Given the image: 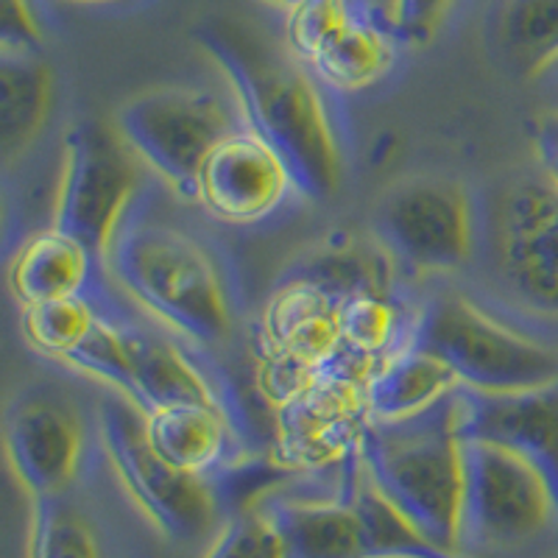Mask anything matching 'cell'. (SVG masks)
<instances>
[{
    "label": "cell",
    "instance_id": "obj_28",
    "mask_svg": "<svg viewBox=\"0 0 558 558\" xmlns=\"http://www.w3.org/2000/svg\"><path fill=\"white\" fill-rule=\"evenodd\" d=\"M452 3L456 0H391V32L408 45H427L447 20Z\"/></svg>",
    "mask_w": 558,
    "mask_h": 558
},
{
    "label": "cell",
    "instance_id": "obj_9",
    "mask_svg": "<svg viewBox=\"0 0 558 558\" xmlns=\"http://www.w3.org/2000/svg\"><path fill=\"white\" fill-rule=\"evenodd\" d=\"M375 238L411 274H452L481 254L483 202L452 177H408L375 204Z\"/></svg>",
    "mask_w": 558,
    "mask_h": 558
},
{
    "label": "cell",
    "instance_id": "obj_11",
    "mask_svg": "<svg viewBox=\"0 0 558 558\" xmlns=\"http://www.w3.org/2000/svg\"><path fill=\"white\" fill-rule=\"evenodd\" d=\"M143 171L118 129L78 121L64 134L51 227L87 243L104 266L118 229L146 196Z\"/></svg>",
    "mask_w": 558,
    "mask_h": 558
},
{
    "label": "cell",
    "instance_id": "obj_26",
    "mask_svg": "<svg viewBox=\"0 0 558 558\" xmlns=\"http://www.w3.org/2000/svg\"><path fill=\"white\" fill-rule=\"evenodd\" d=\"M26 558H104L98 533L68 495L32 500Z\"/></svg>",
    "mask_w": 558,
    "mask_h": 558
},
{
    "label": "cell",
    "instance_id": "obj_30",
    "mask_svg": "<svg viewBox=\"0 0 558 558\" xmlns=\"http://www.w3.org/2000/svg\"><path fill=\"white\" fill-rule=\"evenodd\" d=\"M536 166L558 187V109H547L533 121Z\"/></svg>",
    "mask_w": 558,
    "mask_h": 558
},
{
    "label": "cell",
    "instance_id": "obj_25",
    "mask_svg": "<svg viewBox=\"0 0 558 558\" xmlns=\"http://www.w3.org/2000/svg\"><path fill=\"white\" fill-rule=\"evenodd\" d=\"M104 307L107 305H101L98 291L26 307L20 311V336L37 355L64 366L70 355L87 341L89 332L96 330Z\"/></svg>",
    "mask_w": 558,
    "mask_h": 558
},
{
    "label": "cell",
    "instance_id": "obj_15",
    "mask_svg": "<svg viewBox=\"0 0 558 558\" xmlns=\"http://www.w3.org/2000/svg\"><path fill=\"white\" fill-rule=\"evenodd\" d=\"M341 293L311 277L293 274L271 293L257 324L266 388L277 405L341 355L338 332Z\"/></svg>",
    "mask_w": 558,
    "mask_h": 558
},
{
    "label": "cell",
    "instance_id": "obj_4",
    "mask_svg": "<svg viewBox=\"0 0 558 558\" xmlns=\"http://www.w3.org/2000/svg\"><path fill=\"white\" fill-rule=\"evenodd\" d=\"M68 368L118 393L143 416L184 402L241 405L204 349L166 327H143L104 307L96 330L70 355Z\"/></svg>",
    "mask_w": 558,
    "mask_h": 558
},
{
    "label": "cell",
    "instance_id": "obj_27",
    "mask_svg": "<svg viewBox=\"0 0 558 558\" xmlns=\"http://www.w3.org/2000/svg\"><path fill=\"white\" fill-rule=\"evenodd\" d=\"M202 558H291V550L271 511L257 500L218 527Z\"/></svg>",
    "mask_w": 558,
    "mask_h": 558
},
{
    "label": "cell",
    "instance_id": "obj_3",
    "mask_svg": "<svg viewBox=\"0 0 558 558\" xmlns=\"http://www.w3.org/2000/svg\"><path fill=\"white\" fill-rule=\"evenodd\" d=\"M463 388L416 416L368 422L357 447L363 470L436 550L461 556Z\"/></svg>",
    "mask_w": 558,
    "mask_h": 558
},
{
    "label": "cell",
    "instance_id": "obj_2",
    "mask_svg": "<svg viewBox=\"0 0 558 558\" xmlns=\"http://www.w3.org/2000/svg\"><path fill=\"white\" fill-rule=\"evenodd\" d=\"M109 282L154 324L193 347L229 343L241 316V291L221 248L196 227L159 207L157 193L134 204L104 260Z\"/></svg>",
    "mask_w": 558,
    "mask_h": 558
},
{
    "label": "cell",
    "instance_id": "obj_34",
    "mask_svg": "<svg viewBox=\"0 0 558 558\" xmlns=\"http://www.w3.org/2000/svg\"><path fill=\"white\" fill-rule=\"evenodd\" d=\"M388 558H422V556H388ZM450 558H470V556H450Z\"/></svg>",
    "mask_w": 558,
    "mask_h": 558
},
{
    "label": "cell",
    "instance_id": "obj_24",
    "mask_svg": "<svg viewBox=\"0 0 558 558\" xmlns=\"http://www.w3.org/2000/svg\"><path fill=\"white\" fill-rule=\"evenodd\" d=\"M497 48L517 76H550L558 68V0H508L497 20Z\"/></svg>",
    "mask_w": 558,
    "mask_h": 558
},
{
    "label": "cell",
    "instance_id": "obj_22",
    "mask_svg": "<svg viewBox=\"0 0 558 558\" xmlns=\"http://www.w3.org/2000/svg\"><path fill=\"white\" fill-rule=\"evenodd\" d=\"M51 109L53 70L43 53H0V143L7 159L43 134Z\"/></svg>",
    "mask_w": 558,
    "mask_h": 558
},
{
    "label": "cell",
    "instance_id": "obj_18",
    "mask_svg": "<svg viewBox=\"0 0 558 558\" xmlns=\"http://www.w3.org/2000/svg\"><path fill=\"white\" fill-rule=\"evenodd\" d=\"M98 271H104L93 248L57 227L39 229L20 243L7 268V286L14 305L26 307L82 296L98 291Z\"/></svg>",
    "mask_w": 558,
    "mask_h": 558
},
{
    "label": "cell",
    "instance_id": "obj_19",
    "mask_svg": "<svg viewBox=\"0 0 558 558\" xmlns=\"http://www.w3.org/2000/svg\"><path fill=\"white\" fill-rule=\"evenodd\" d=\"M343 472L347 463L330 495H271L260 500L286 536L291 558H368L366 533L347 495Z\"/></svg>",
    "mask_w": 558,
    "mask_h": 558
},
{
    "label": "cell",
    "instance_id": "obj_23",
    "mask_svg": "<svg viewBox=\"0 0 558 558\" xmlns=\"http://www.w3.org/2000/svg\"><path fill=\"white\" fill-rule=\"evenodd\" d=\"M413 327L416 313H408L405 305L388 296V291H349L338 305L341 352L372 366L405 347L413 338Z\"/></svg>",
    "mask_w": 558,
    "mask_h": 558
},
{
    "label": "cell",
    "instance_id": "obj_21",
    "mask_svg": "<svg viewBox=\"0 0 558 558\" xmlns=\"http://www.w3.org/2000/svg\"><path fill=\"white\" fill-rule=\"evenodd\" d=\"M461 388L450 363L411 338L380 361L366 380V408L372 422L416 416Z\"/></svg>",
    "mask_w": 558,
    "mask_h": 558
},
{
    "label": "cell",
    "instance_id": "obj_13",
    "mask_svg": "<svg viewBox=\"0 0 558 558\" xmlns=\"http://www.w3.org/2000/svg\"><path fill=\"white\" fill-rule=\"evenodd\" d=\"M3 450L32 500L68 495L87 458V418L59 388L23 386L3 411Z\"/></svg>",
    "mask_w": 558,
    "mask_h": 558
},
{
    "label": "cell",
    "instance_id": "obj_31",
    "mask_svg": "<svg viewBox=\"0 0 558 558\" xmlns=\"http://www.w3.org/2000/svg\"><path fill=\"white\" fill-rule=\"evenodd\" d=\"M59 3H76V7H96V3H114V0H59Z\"/></svg>",
    "mask_w": 558,
    "mask_h": 558
},
{
    "label": "cell",
    "instance_id": "obj_29",
    "mask_svg": "<svg viewBox=\"0 0 558 558\" xmlns=\"http://www.w3.org/2000/svg\"><path fill=\"white\" fill-rule=\"evenodd\" d=\"M0 53H43V28L32 0H3Z\"/></svg>",
    "mask_w": 558,
    "mask_h": 558
},
{
    "label": "cell",
    "instance_id": "obj_6",
    "mask_svg": "<svg viewBox=\"0 0 558 558\" xmlns=\"http://www.w3.org/2000/svg\"><path fill=\"white\" fill-rule=\"evenodd\" d=\"M481 254L502 311L558 324V187L542 171L506 179L483 202Z\"/></svg>",
    "mask_w": 558,
    "mask_h": 558
},
{
    "label": "cell",
    "instance_id": "obj_7",
    "mask_svg": "<svg viewBox=\"0 0 558 558\" xmlns=\"http://www.w3.org/2000/svg\"><path fill=\"white\" fill-rule=\"evenodd\" d=\"M558 527V492L539 463L481 433L463 438L461 556L514 550Z\"/></svg>",
    "mask_w": 558,
    "mask_h": 558
},
{
    "label": "cell",
    "instance_id": "obj_32",
    "mask_svg": "<svg viewBox=\"0 0 558 558\" xmlns=\"http://www.w3.org/2000/svg\"><path fill=\"white\" fill-rule=\"evenodd\" d=\"M268 3H274V7H282V9H288V12H291V9L299 7L302 0H268Z\"/></svg>",
    "mask_w": 558,
    "mask_h": 558
},
{
    "label": "cell",
    "instance_id": "obj_8",
    "mask_svg": "<svg viewBox=\"0 0 558 558\" xmlns=\"http://www.w3.org/2000/svg\"><path fill=\"white\" fill-rule=\"evenodd\" d=\"M241 126L235 98L202 87L146 89L114 114V129L140 166L184 202L193 198L207 154Z\"/></svg>",
    "mask_w": 558,
    "mask_h": 558
},
{
    "label": "cell",
    "instance_id": "obj_16",
    "mask_svg": "<svg viewBox=\"0 0 558 558\" xmlns=\"http://www.w3.org/2000/svg\"><path fill=\"white\" fill-rule=\"evenodd\" d=\"M302 198L282 154L248 126L235 129L202 162L191 202L227 227H260Z\"/></svg>",
    "mask_w": 558,
    "mask_h": 558
},
{
    "label": "cell",
    "instance_id": "obj_1",
    "mask_svg": "<svg viewBox=\"0 0 558 558\" xmlns=\"http://www.w3.org/2000/svg\"><path fill=\"white\" fill-rule=\"evenodd\" d=\"M193 39L221 70L243 123L282 154L302 198L327 202L336 196L347 173L336 93L324 87L291 48L282 51L238 20H202Z\"/></svg>",
    "mask_w": 558,
    "mask_h": 558
},
{
    "label": "cell",
    "instance_id": "obj_33",
    "mask_svg": "<svg viewBox=\"0 0 558 558\" xmlns=\"http://www.w3.org/2000/svg\"><path fill=\"white\" fill-rule=\"evenodd\" d=\"M550 76H553V78H556V107H553V109H558V68H556V70H553Z\"/></svg>",
    "mask_w": 558,
    "mask_h": 558
},
{
    "label": "cell",
    "instance_id": "obj_14",
    "mask_svg": "<svg viewBox=\"0 0 558 558\" xmlns=\"http://www.w3.org/2000/svg\"><path fill=\"white\" fill-rule=\"evenodd\" d=\"M288 48L332 93L375 87L397 62V34L352 0H302L288 12Z\"/></svg>",
    "mask_w": 558,
    "mask_h": 558
},
{
    "label": "cell",
    "instance_id": "obj_12",
    "mask_svg": "<svg viewBox=\"0 0 558 558\" xmlns=\"http://www.w3.org/2000/svg\"><path fill=\"white\" fill-rule=\"evenodd\" d=\"M372 363L338 355L279 402L274 463L293 472H336L355 456L368 427L366 380Z\"/></svg>",
    "mask_w": 558,
    "mask_h": 558
},
{
    "label": "cell",
    "instance_id": "obj_10",
    "mask_svg": "<svg viewBox=\"0 0 558 558\" xmlns=\"http://www.w3.org/2000/svg\"><path fill=\"white\" fill-rule=\"evenodd\" d=\"M98 436L129 500L166 539L191 545L216 531L221 520L218 481L168 463L148 441L143 413L118 393H109L98 408Z\"/></svg>",
    "mask_w": 558,
    "mask_h": 558
},
{
    "label": "cell",
    "instance_id": "obj_17",
    "mask_svg": "<svg viewBox=\"0 0 558 558\" xmlns=\"http://www.w3.org/2000/svg\"><path fill=\"white\" fill-rule=\"evenodd\" d=\"M143 418L154 450L187 475L221 481L246 458L248 433L241 405L184 402Z\"/></svg>",
    "mask_w": 558,
    "mask_h": 558
},
{
    "label": "cell",
    "instance_id": "obj_5",
    "mask_svg": "<svg viewBox=\"0 0 558 558\" xmlns=\"http://www.w3.org/2000/svg\"><path fill=\"white\" fill-rule=\"evenodd\" d=\"M413 341L445 357L466 391L508 397L558 383V347L502 307L463 293H441L418 307Z\"/></svg>",
    "mask_w": 558,
    "mask_h": 558
},
{
    "label": "cell",
    "instance_id": "obj_20",
    "mask_svg": "<svg viewBox=\"0 0 558 558\" xmlns=\"http://www.w3.org/2000/svg\"><path fill=\"white\" fill-rule=\"evenodd\" d=\"M466 433H481L517 447L536 461L558 492V383L508 397L463 388Z\"/></svg>",
    "mask_w": 558,
    "mask_h": 558
}]
</instances>
